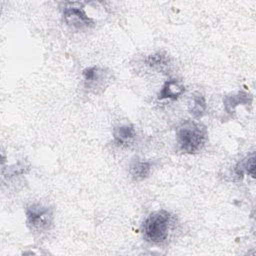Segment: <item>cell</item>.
I'll list each match as a JSON object with an SVG mask.
<instances>
[{"mask_svg":"<svg viewBox=\"0 0 256 256\" xmlns=\"http://www.w3.org/2000/svg\"><path fill=\"white\" fill-rule=\"evenodd\" d=\"M185 92V86L177 79H169L162 85L158 93L159 100H176Z\"/></svg>","mask_w":256,"mask_h":256,"instance_id":"obj_6","label":"cell"},{"mask_svg":"<svg viewBox=\"0 0 256 256\" xmlns=\"http://www.w3.org/2000/svg\"><path fill=\"white\" fill-rule=\"evenodd\" d=\"M135 136L136 130L131 124H121L113 130V139L118 145L128 144Z\"/></svg>","mask_w":256,"mask_h":256,"instance_id":"obj_11","label":"cell"},{"mask_svg":"<svg viewBox=\"0 0 256 256\" xmlns=\"http://www.w3.org/2000/svg\"><path fill=\"white\" fill-rule=\"evenodd\" d=\"M252 101V97L251 95L243 90H240L236 93H232L229 95H226L223 98V106H224V110L229 113L232 114L235 109L237 108V106L239 105H247L250 104Z\"/></svg>","mask_w":256,"mask_h":256,"instance_id":"obj_8","label":"cell"},{"mask_svg":"<svg viewBox=\"0 0 256 256\" xmlns=\"http://www.w3.org/2000/svg\"><path fill=\"white\" fill-rule=\"evenodd\" d=\"M83 84L86 91L99 94L109 83V72L100 66H90L82 71Z\"/></svg>","mask_w":256,"mask_h":256,"instance_id":"obj_5","label":"cell"},{"mask_svg":"<svg viewBox=\"0 0 256 256\" xmlns=\"http://www.w3.org/2000/svg\"><path fill=\"white\" fill-rule=\"evenodd\" d=\"M175 224L174 215L165 209L150 213L142 223L141 231L144 239L154 245L167 241Z\"/></svg>","mask_w":256,"mask_h":256,"instance_id":"obj_1","label":"cell"},{"mask_svg":"<svg viewBox=\"0 0 256 256\" xmlns=\"http://www.w3.org/2000/svg\"><path fill=\"white\" fill-rule=\"evenodd\" d=\"M62 19L68 27L77 31H85L95 25L94 20L86 14L83 8L72 3L64 6L62 10Z\"/></svg>","mask_w":256,"mask_h":256,"instance_id":"obj_4","label":"cell"},{"mask_svg":"<svg viewBox=\"0 0 256 256\" xmlns=\"http://www.w3.org/2000/svg\"><path fill=\"white\" fill-rule=\"evenodd\" d=\"M26 224L31 232L42 234L51 229L54 222L53 209L41 202H32L25 207Z\"/></svg>","mask_w":256,"mask_h":256,"instance_id":"obj_3","label":"cell"},{"mask_svg":"<svg viewBox=\"0 0 256 256\" xmlns=\"http://www.w3.org/2000/svg\"><path fill=\"white\" fill-rule=\"evenodd\" d=\"M207 140L206 127L197 121H185L176 129V143L178 149L184 154L193 155L200 152Z\"/></svg>","mask_w":256,"mask_h":256,"instance_id":"obj_2","label":"cell"},{"mask_svg":"<svg viewBox=\"0 0 256 256\" xmlns=\"http://www.w3.org/2000/svg\"><path fill=\"white\" fill-rule=\"evenodd\" d=\"M169 63L170 60L168 55L160 51L150 54L144 59V65L150 70L154 71H163L165 68L168 67Z\"/></svg>","mask_w":256,"mask_h":256,"instance_id":"obj_12","label":"cell"},{"mask_svg":"<svg viewBox=\"0 0 256 256\" xmlns=\"http://www.w3.org/2000/svg\"><path fill=\"white\" fill-rule=\"evenodd\" d=\"M207 108L208 106H207V101L205 96L200 92L194 93L188 105V111L190 115L196 120L201 119L206 114Z\"/></svg>","mask_w":256,"mask_h":256,"instance_id":"obj_10","label":"cell"},{"mask_svg":"<svg viewBox=\"0 0 256 256\" xmlns=\"http://www.w3.org/2000/svg\"><path fill=\"white\" fill-rule=\"evenodd\" d=\"M152 171V163L148 160L135 158L129 165V175L134 181H142L149 177Z\"/></svg>","mask_w":256,"mask_h":256,"instance_id":"obj_7","label":"cell"},{"mask_svg":"<svg viewBox=\"0 0 256 256\" xmlns=\"http://www.w3.org/2000/svg\"><path fill=\"white\" fill-rule=\"evenodd\" d=\"M234 176L238 179H242L244 175H249L252 178L255 177V155L251 153L243 159L239 160L233 168Z\"/></svg>","mask_w":256,"mask_h":256,"instance_id":"obj_9","label":"cell"}]
</instances>
